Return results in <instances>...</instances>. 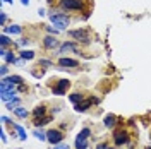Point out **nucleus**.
I'll list each match as a JSON object with an SVG mask.
<instances>
[{
  "label": "nucleus",
  "instance_id": "1",
  "mask_svg": "<svg viewBox=\"0 0 151 149\" xmlns=\"http://www.w3.org/2000/svg\"><path fill=\"white\" fill-rule=\"evenodd\" d=\"M89 135H91V130H89L88 127L79 132V134L76 135V142H74L76 149H86L88 148V139H89Z\"/></svg>",
  "mask_w": 151,
  "mask_h": 149
},
{
  "label": "nucleus",
  "instance_id": "2",
  "mask_svg": "<svg viewBox=\"0 0 151 149\" xmlns=\"http://www.w3.org/2000/svg\"><path fill=\"white\" fill-rule=\"evenodd\" d=\"M50 21H52V24L57 26V29L60 31V29H65L69 26V17L64 16V14H52L50 16Z\"/></svg>",
  "mask_w": 151,
  "mask_h": 149
},
{
  "label": "nucleus",
  "instance_id": "3",
  "mask_svg": "<svg viewBox=\"0 0 151 149\" xmlns=\"http://www.w3.org/2000/svg\"><path fill=\"white\" fill-rule=\"evenodd\" d=\"M64 132L58 130V129H52V130L47 132V140L50 142V144H53V146H57V144H60L62 140H64Z\"/></svg>",
  "mask_w": 151,
  "mask_h": 149
},
{
  "label": "nucleus",
  "instance_id": "4",
  "mask_svg": "<svg viewBox=\"0 0 151 149\" xmlns=\"http://www.w3.org/2000/svg\"><path fill=\"white\" fill-rule=\"evenodd\" d=\"M69 86H70V81H67V79H58L55 86H52V93L57 94V96H62V94H65Z\"/></svg>",
  "mask_w": 151,
  "mask_h": 149
},
{
  "label": "nucleus",
  "instance_id": "5",
  "mask_svg": "<svg viewBox=\"0 0 151 149\" xmlns=\"http://www.w3.org/2000/svg\"><path fill=\"white\" fill-rule=\"evenodd\" d=\"M113 142L117 146H122V144H127L129 142V132L125 129H120V130H115L113 134Z\"/></svg>",
  "mask_w": 151,
  "mask_h": 149
},
{
  "label": "nucleus",
  "instance_id": "6",
  "mask_svg": "<svg viewBox=\"0 0 151 149\" xmlns=\"http://www.w3.org/2000/svg\"><path fill=\"white\" fill-rule=\"evenodd\" d=\"M60 7L67 10H81L83 2L81 0H60Z\"/></svg>",
  "mask_w": 151,
  "mask_h": 149
},
{
  "label": "nucleus",
  "instance_id": "7",
  "mask_svg": "<svg viewBox=\"0 0 151 149\" xmlns=\"http://www.w3.org/2000/svg\"><path fill=\"white\" fill-rule=\"evenodd\" d=\"M94 103H98V98H94V96H89V98H86V100H83L81 103H77L74 108L76 112H86L91 105H94Z\"/></svg>",
  "mask_w": 151,
  "mask_h": 149
},
{
  "label": "nucleus",
  "instance_id": "8",
  "mask_svg": "<svg viewBox=\"0 0 151 149\" xmlns=\"http://www.w3.org/2000/svg\"><path fill=\"white\" fill-rule=\"evenodd\" d=\"M69 34L74 38V39H77V41L89 43V34H88V31H86V29H74V31H70Z\"/></svg>",
  "mask_w": 151,
  "mask_h": 149
},
{
  "label": "nucleus",
  "instance_id": "9",
  "mask_svg": "<svg viewBox=\"0 0 151 149\" xmlns=\"http://www.w3.org/2000/svg\"><path fill=\"white\" fill-rule=\"evenodd\" d=\"M58 65L64 67V69H74V67H79V62H77V60H72V58L62 57V58L58 60Z\"/></svg>",
  "mask_w": 151,
  "mask_h": 149
},
{
  "label": "nucleus",
  "instance_id": "10",
  "mask_svg": "<svg viewBox=\"0 0 151 149\" xmlns=\"http://www.w3.org/2000/svg\"><path fill=\"white\" fill-rule=\"evenodd\" d=\"M14 86H16V84L12 82L9 77H4V79H2V84H0V91H2V94L9 93V91H16V89H14Z\"/></svg>",
  "mask_w": 151,
  "mask_h": 149
},
{
  "label": "nucleus",
  "instance_id": "11",
  "mask_svg": "<svg viewBox=\"0 0 151 149\" xmlns=\"http://www.w3.org/2000/svg\"><path fill=\"white\" fill-rule=\"evenodd\" d=\"M45 112H47L45 105H40V106H36V108H35V112H33V117H35V120H36V118H41V117L45 115Z\"/></svg>",
  "mask_w": 151,
  "mask_h": 149
},
{
  "label": "nucleus",
  "instance_id": "12",
  "mask_svg": "<svg viewBox=\"0 0 151 149\" xmlns=\"http://www.w3.org/2000/svg\"><path fill=\"white\" fill-rule=\"evenodd\" d=\"M43 45H45V48H55L57 47V39L53 36H47L45 39H43Z\"/></svg>",
  "mask_w": 151,
  "mask_h": 149
},
{
  "label": "nucleus",
  "instance_id": "13",
  "mask_svg": "<svg viewBox=\"0 0 151 149\" xmlns=\"http://www.w3.org/2000/svg\"><path fill=\"white\" fill-rule=\"evenodd\" d=\"M115 122H117V118H115V115H106V117H105V120H103V123H105V127L112 129L113 125H115Z\"/></svg>",
  "mask_w": 151,
  "mask_h": 149
},
{
  "label": "nucleus",
  "instance_id": "14",
  "mask_svg": "<svg viewBox=\"0 0 151 149\" xmlns=\"http://www.w3.org/2000/svg\"><path fill=\"white\" fill-rule=\"evenodd\" d=\"M35 122V125L36 127H43V125H47L48 122H52V117L48 115V117H41V118H36V120H33Z\"/></svg>",
  "mask_w": 151,
  "mask_h": 149
},
{
  "label": "nucleus",
  "instance_id": "15",
  "mask_svg": "<svg viewBox=\"0 0 151 149\" xmlns=\"http://www.w3.org/2000/svg\"><path fill=\"white\" fill-rule=\"evenodd\" d=\"M2 101L4 103H9V101H12V100H16V91H9V93H4L2 96Z\"/></svg>",
  "mask_w": 151,
  "mask_h": 149
},
{
  "label": "nucleus",
  "instance_id": "16",
  "mask_svg": "<svg viewBox=\"0 0 151 149\" xmlns=\"http://www.w3.org/2000/svg\"><path fill=\"white\" fill-rule=\"evenodd\" d=\"M65 52H77V47L72 45V43H64L62 48H60V53H65Z\"/></svg>",
  "mask_w": 151,
  "mask_h": 149
},
{
  "label": "nucleus",
  "instance_id": "17",
  "mask_svg": "<svg viewBox=\"0 0 151 149\" xmlns=\"http://www.w3.org/2000/svg\"><path fill=\"white\" fill-rule=\"evenodd\" d=\"M19 106H21V100H19V98H16V100H12V101H9V103H5V108H7V110H16Z\"/></svg>",
  "mask_w": 151,
  "mask_h": 149
},
{
  "label": "nucleus",
  "instance_id": "18",
  "mask_svg": "<svg viewBox=\"0 0 151 149\" xmlns=\"http://www.w3.org/2000/svg\"><path fill=\"white\" fill-rule=\"evenodd\" d=\"M69 100H70V101L74 103V106H76L77 103H81L83 100H84V98H83V94H79V93H74V94H70V96H69Z\"/></svg>",
  "mask_w": 151,
  "mask_h": 149
},
{
  "label": "nucleus",
  "instance_id": "19",
  "mask_svg": "<svg viewBox=\"0 0 151 149\" xmlns=\"http://www.w3.org/2000/svg\"><path fill=\"white\" fill-rule=\"evenodd\" d=\"M4 31H5V33H10V34H19V33H21V26H16V24H14V26L5 28Z\"/></svg>",
  "mask_w": 151,
  "mask_h": 149
},
{
  "label": "nucleus",
  "instance_id": "20",
  "mask_svg": "<svg viewBox=\"0 0 151 149\" xmlns=\"http://www.w3.org/2000/svg\"><path fill=\"white\" fill-rule=\"evenodd\" d=\"M14 112H16V115H17L19 118H26V117H28V110H26V108H22V106L16 108Z\"/></svg>",
  "mask_w": 151,
  "mask_h": 149
},
{
  "label": "nucleus",
  "instance_id": "21",
  "mask_svg": "<svg viewBox=\"0 0 151 149\" xmlns=\"http://www.w3.org/2000/svg\"><path fill=\"white\" fill-rule=\"evenodd\" d=\"M21 58H22V60H31V58H35V52H31V50H24V52L21 53Z\"/></svg>",
  "mask_w": 151,
  "mask_h": 149
},
{
  "label": "nucleus",
  "instance_id": "22",
  "mask_svg": "<svg viewBox=\"0 0 151 149\" xmlns=\"http://www.w3.org/2000/svg\"><path fill=\"white\" fill-rule=\"evenodd\" d=\"M2 58H5V62H7V64H14V62H16V57H14L12 52H5V55L2 57Z\"/></svg>",
  "mask_w": 151,
  "mask_h": 149
},
{
  "label": "nucleus",
  "instance_id": "23",
  "mask_svg": "<svg viewBox=\"0 0 151 149\" xmlns=\"http://www.w3.org/2000/svg\"><path fill=\"white\" fill-rule=\"evenodd\" d=\"M16 130H17L19 139H21V140H26V137H28V135H26V130H24L21 125H16Z\"/></svg>",
  "mask_w": 151,
  "mask_h": 149
},
{
  "label": "nucleus",
  "instance_id": "24",
  "mask_svg": "<svg viewBox=\"0 0 151 149\" xmlns=\"http://www.w3.org/2000/svg\"><path fill=\"white\" fill-rule=\"evenodd\" d=\"M35 137L40 139V140H47V134L43 130H35Z\"/></svg>",
  "mask_w": 151,
  "mask_h": 149
},
{
  "label": "nucleus",
  "instance_id": "25",
  "mask_svg": "<svg viewBox=\"0 0 151 149\" xmlns=\"http://www.w3.org/2000/svg\"><path fill=\"white\" fill-rule=\"evenodd\" d=\"M0 43H2V48H5V47L10 43V39L5 36V34H2V36H0Z\"/></svg>",
  "mask_w": 151,
  "mask_h": 149
},
{
  "label": "nucleus",
  "instance_id": "26",
  "mask_svg": "<svg viewBox=\"0 0 151 149\" xmlns=\"http://www.w3.org/2000/svg\"><path fill=\"white\" fill-rule=\"evenodd\" d=\"M9 79H10V81H12V82H14V84H19V86L22 84V79H21L19 75H10Z\"/></svg>",
  "mask_w": 151,
  "mask_h": 149
},
{
  "label": "nucleus",
  "instance_id": "27",
  "mask_svg": "<svg viewBox=\"0 0 151 149\" xmlns=\"http://www.w3.org/2000/svg\"><path fill=\"white\" fill-rule=\"evenodd\" d=\"M53 149H70V148H69V144H57V146H53Z\"/></svg>",
  "mask_w": 151,
  "mask_h": 149
},
{
  "label": "nucleus",
  "instance_id": "28",
  "mask_svg": "<svg viewBox=\"0 0 151 149\" xmlns=\"http://www.w3.org/2000/svg\"><path fill=\"white\" fill-rule=\"evenodd\" d=\"M7 72H9V69H7V65H2V69H0V74H2V77H4V75L7 74Z\"/></svg>",
  "mask_w": 151,
  "mask_h": 149
},
{
  "label": "nucleus",
  "instance_id": "29",
  "mask_svg": "<svg viewBox=\"0 0 151 149\" xmlns=\"http://www.w3.org/2000/svg\"><path fill=\"white\" fill-rule=\"evenodd\" d=\"M40 65H52L50 60H40Z\"/></svg>",
  "mask_w": 151,
  "mask_h": 149
},
{
  "label": "nucleus",
  "instance_id": "30",
  "mask_svg": "<svg viewBox=\"0 0 151 149\" xmlns=\"http://www.w3.org/2000/svg\"><path fill=\"white\" fill-rule=\"evenodd\" d=\"M5 19H7V16H5V12H2V16H0V22H2V26H4V22H5Z\"/></svg>",
  "mask_w": 151,
  "mask_h": 149
},
{
  "label": "nucleus",
  "instance_id": "31",
  "mask_svg": "<svg viewBox=\"0 0 151 149\" xmlns=\"http://www.w3.org/2000/svg\"><path fill=\"white\" fill-rule=\"evenodd\" d=\"M2 122H4V123H12V120L7 118V117H2Z\"/></svg>",
  "mask_w": 151,
  "mask_h": 149
},
{
  "label": "nucleus",
  "instance_id": "32",
  "mask_svg": "<svg viewBox=\"0 0 151 149\" xmlns=\"http://www.w3.org/2000/svg\"><path fill=\"white\" fill-rule=\"evenodd\" d=\"M96 149H110V148H108V144H100Z\"/></svg>",
  "mask_w": 151,
  "mask_h": 149
},
{
  "label": "nucleus",
  "instance_id": "33",
  "mask_svg": "<svg viewBox=\"0 0 151 149\" xmlns=\"http://www.w3.org/2000/svg\"><path fill=\"white\" fill-rule=\"evenodd\" d=\"M48 31H50V33H53V34H57V33H58V29H53V28H48Z\"/></svg>",
  "mask_w": 151,
  "mask_h": 149
},
{
  "label": "nucleus",
  "instance_id": "34",
  "mask_svg": "<svg viewBox=\"0 0 151 149\" xmlns=\"http://www.w3.org/2000/svg\"><path fill=\"white\" fill-rule=\"evenodd\" d=\"M2 140H4V142L7 140V135H5V132H4V130H2Z\"/></svg>",
  "mask_w": 151,
  "mask_h": 149
},
{
  "label": "nucleus",
  "instance_id": "35",
  "mask_svg": "<svg viewBox=\"0 0 151 149\" xmlns=\"http://www.w3.org/2000/svg\"><path fill=\"white\" fill-rule=\"evenodd\" d=\"M21 4L22 5H29V0H21Z\"/></svg>",
  "mask_w": 151,
  "mask_h": 149
},
{
  "label": "nucleus",
  "instance_id": "36",
  "mask_svg": "<svg viewBox=\"0 0 151 149\" xmlns=\"http://www.w3.org/2000/svg\"><path fill=\"white\" fill-rule=\"evenodd\" d=\"M4 2H9V4H12V0H4Z\"/></svg>",
  "mask_w": 151,
  "mask_h": 149
},
{
  "label": "nucleus",
  "instance_id": "37",
  "mask_svg": "<svg viewBox=\"0 0 151 149\" xmlns=\"http://www.w3.org/2000/svg\"><path fill=\"white\" fill-rule=\"evenodd\" d=\"M110 149H112V148H110Z\"/></svg>",
  "mask_w": 151,
  "mask_h": 149
}]
</instances>
